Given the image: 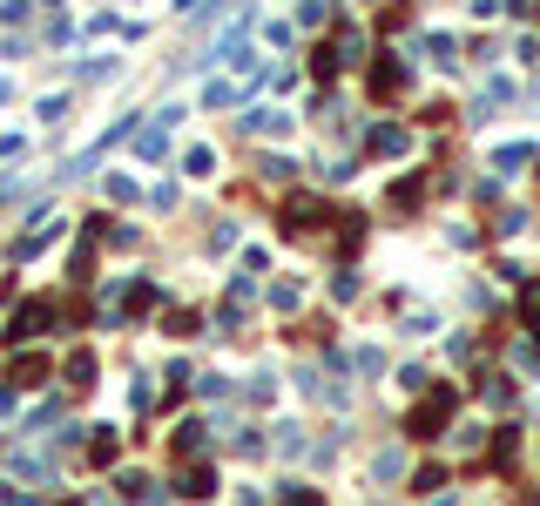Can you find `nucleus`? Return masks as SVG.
<instances>
[{
  "label": "nucleus",
  "mask_w": 540,
  "mask_h": 506,
  "mask_svg": "<svg viewBox=\"0 0 540 506\" xmlns=\"http://www.w3.org/2000/svg\"><path fill=\"white\" fill-rule=\"evenodd\" d=\"M284 506H324L318 493H284Z\"/></svg>",
  "instance_id": "10"
},
{
  "label": "nucleus",
  "mask_w": 540,
  "mask_h": 506,
  "mask_svg": "<svg viewBox=\"0 0 540 506\" xmlns=\"http://www.w3.org/2000/svg\"><path fill=\"white\" fill-rule=\"evenodd\" d=\"M452 418V385H439V392H426L419 406H412V418H406V432L412 439H439V426Z\"/></svg>",
  "instance_id": "1"
},
{
  "label": "nucleus",
  "mask_w": 540,
  "mask_h": 506,
  "mask_svg": "<svg viewBox=\"0 0 540 506\" xmlns=\"http://www.w3.org/2000/svg\"><path fill=\"white\" fill-rule=\"evenodd\" d=\"M89 459H95V466L115 459V432H95V439H89Z\"/></svg>",
  "instance_id": "8"
},
{
  "label": "nucleus",
  "mask_w": 540,
  "mask_h": 506,
  "mask_svg": "<svg viewBox=\"0 0 540 506\" xmlns=\"http://www.w3.org/2000/svg\"><path fill=\"white\" fill-rule=\"evenodd\" d=\"M183 493H189V500L210 493V466H183Z\"/></svg>",
  "instance_id": "6"
},
{
  "label": "nucleus",
  "mask_w": 540,
  "mask_h": 506,
  "mask_svg": "<svg viewBox=\"0 0 540 506\" xmlns=\"http://www.w3.org/2000/svg\"><path fill=\"white\" fill-rule=\"evenodd\" d=\"M41 372H48V364H41V358H34V352H27L21 364H14V378H21V385H41Z\"/></svg>",
  "instance_id": "9"
},
{
  "label": "nucleus",
  "mask_w": 540,
  "mask_h": 506,
  "mask_svg": "<svg viewBox=\"0 0 540 506\" xmlns=\"http://www.w3.org/2000/svg\"><path fill=\"white\" fill-rule=\"evenodd\" d=\"M406 149V129H372V155H398Z\"/></svg>",
  "instance_id": "5"
},
{
  "label": "nucleus",
  "mask_w": 540,
  "mask_h": 506,
  "mask_svg": "<svg viewBox=\"0 0 540 506\" xmlns=\"http://www.w3.org/2000/svg\"><path fill=\"white\" fill-rule=\"evenodd\" d=\"M520 318H527V324L540 331V277H534V284H527V290H520Z\"/></svg>",
  "instance_id": "7"
},
{
  "label": "nucleus",
  "mask_w": 540,
  "mask_h": 506,
  "mask_svg": "<svg viewBox=\"0 0 540 506\" xmlns=\"http://www.w3.org/2000/svg\"><path fill=\"white\" fill-rule=\"evenodd\" d=\"M277 223H284L291 237H304V230H318V223H324V203H311V196H304V203H291Z\"/></svg>",
  "instance_id": "2"
},
{
  "label": "nucleus",
  "mask_w": 540,
  "mask_h": 506,
  "mask_svg": "<svg viewBox=\"0 0 540 506\" xmlns=\"http://www.w3.org/2000/svg\"><path fill=\"white\" fill-rule=\"evenodd\" d=\"M398 81H406V68H398V61H378V68H372V89H378V95H392Z\"/></svg>",
  "instance_id": "4"
},
{
  "label": "nucleus",
  "mask_w": 540,
  "mask_h": 506,
  "mask_svg": "<svg viewBox=\"0 0 540 506\" xmlns=\"http://www.w3.org/2000/svg\"><path fill=\"white\" fill-rule=\"evenodd\" d=\"M48 318H55V298H34L21 318H14V338H34V331H48Z\"/></svg>",
  "instance_id": "3"
}]
</instances>
